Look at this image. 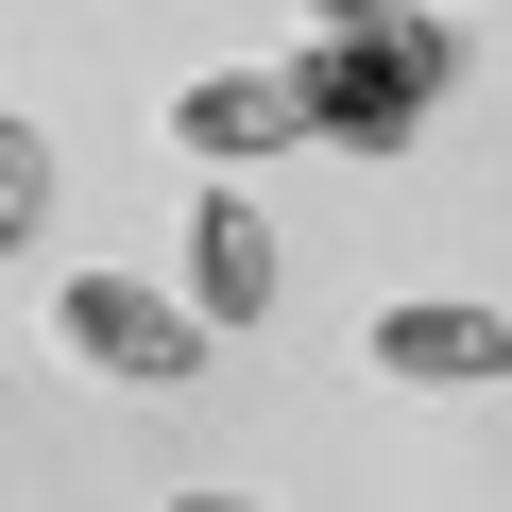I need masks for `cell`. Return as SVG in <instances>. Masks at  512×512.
<instances>
[{
    "instance_id": "277c9868",
    "label": "cell",
    "mask_w": 512,
    "mask_h": 512,
    "mask_svg": "<svg viewBox=\"0 0 512 512\" xmlns=\"http://www.w3.org/2000/svg\"><path fill=\"white\" fill-rule=\"evenodd\" d=\"M376 376H410V393H495V376H512V325H495L478 291H410V308H376Z\"/></svg>"
},
{
    "instance_id": "5b68a950",
    "label": "cell",
    "mask_w": 512,
    "mask_h": 512,
    "mask_svg": "<svg viewBox=\"0 0 512 512\" xmlns=\"http://www.w3.org/2000/svg\"><path fill=\"white\" fill-rule=\"evenodd\" d=\"M188 308H205V325H256V308H274V222H256L239 188L188 205Z\"/></svg>"
},
{
    "instance_id": "7a4b0ae2",
    "label": "cell",
    "mask_w": 512,
    "mask_h": 512,
    "mask_svg": "<svg viewBox=\"0 0 512 512\" xmlns=\"http://www.w3.org/2000/svg\"><path fill=\"white\" fill-rule=\"evenodd\" d=\"M291 137H308V69H205V86H171V154L188 171H256Z\"/></svg>"
},
{
    "instance_id": "3957f363",
    "label": "cell",
    "mask_w": 512,
    "mask_h": 512,
    "mask_svg": "<svg viewBox=\"0 0 512 512\" xmlns=\"http://www.w3.org/2000/svg\"><path fill=\"white\" fill-rule=\"evenodd\" d=\"M308 69V137H342V154H410L427 137V86L376 52V35H325V52H291Z\"/></svg>"
},
{
    "instance_id": "8992f818",
    "label": "cell",
    "mask_w": 512,
    "mask_h": 512,
    "mask_svg": "<svg viewBox=\"0 0 512 512\" xmlns=\"http://www.w3.org/2000/svg\"><path fill=\"white\" fill-rule=\"evenodd\" d=\"M308 18H325V35H376V52L427 86V103L461 86V18H410V0H308Z\"/></svg>"
},
{
    "instance_id": "6da1fadb",
    "label": "cell",
    "mask_w": 512,
    "mask_h": 512,
    "mask_svg": "<svg viewBox=\"0 0 512 512\" xmlns=\"http://www.w3.org/2000/svg\"><path fill=\"white\" fill-rule=\"evenodd\" d=\"M52 342H69L86 376H120V393H171V376L205 359V308H171L154 274H69V291H52Z\"/></svg>"
},
{
    "instance_id": "52a82bcc",
    "label": "cell",
    "mask_w": 512,
    "mask_h": 512,
    "mask_svg": "<svg viewBox=\"0 0 512 512\" xmlns=\"http://www.w3.org/2000/svg\"><path fill=\"white\" fill-rule=\"evenodd\" d=\"M35 222H52V137L0 120V256H35Z\"/></svg>"
}]
</instances>
